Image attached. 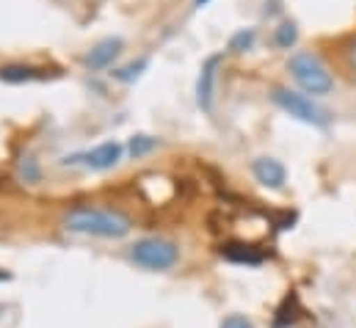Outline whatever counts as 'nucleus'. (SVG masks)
<instances>
[{"mask_svg":"<svg viewBox=\"0 0 356 328\" xmlns=\"http://www.w3.org/2000/svg\"><path fill=\"white\" fill-rule=\"evenodd\" d=\"M130 259L144 270H172L179 262V246L166 238H141L130 246Z\"/></svg>","mask_w":356,"mask_h":328,"instance_id":"obj_3","label":"nucleus"},{"mask_svg":"<svg viewBox=\"0 0 356 328\" xmlns=\"http://www.w3.org/2000/svg\"><path fill=\"white\" fill-rule=\"evenodd\" d=\"M147 67H149V58H138V61H133V64H127L122 69H113V78L119 83H133L136 78H141L147 72Z\"/></svg>","mask_w":356,"mask_h":328,"instance_id":"obj_14","label":"nucleus"},{"mask_svg":"<svg viewBox=\"0 0 356 328\" xmlns=\"http://www.w3.org/2000/svg\"><path fill=\"white\" fill-rule=\"evenodd\" d=\"M124 50V42L119 39V36H108V39H99L94 47H91L89 53H86V67H89L91 72H99V69H108L116 58H119V53Z\"/></svg>","mask_w":356,"mask_h":328,"instance_id":"obj_7","label":"nucleus"},{"mask_svg":"<svg viewBox=\"0 0 356 328\" xmlns=\"http://www.w3.org/2000/svg\"><path fill=\"white\" fill-rule=\"evenodd\" d=\"M221 256L235 265H263L266 262V254L249 243H227V246H221Z\"/></svg>","mask_w":356,"mask_h":328,"instance_id":"obj_9","label":"nucleus"},{"mask_svg":"<svg viewBox=\"0 0 356 328\" xmlns=\"http://www.w3.org/2000/svg\"><path fill=\"white\" fill-rule=\"evenodd\" d=\"M221 328H257L246 315H227L221 320Z\"/></svg>","mask_w":356,"mask_h":328,"instance_id":"obj_17","label":"nucleus"},{"mask_svg":"<svg viewBox=\"0 0 356 328\" xmlns=\"http://www.w3.org/2000/svg\"><path fill=\"white\" fill-rule=\"evenodd\" d=\"M252 174H254V179L260 185H266L270 190H279L287 182V168L279 163L276 158H257L252 163Z\"/></svg>","mask_w":356,"mask_h":328,"instance_id":"obj_8","label":"nucleus"},{"mask_svg":"<svg viewBox=\"0 0 356 328\" xmlns=\"http://www.w3.org/2000/svg\"><path fill=\"white\" fill-rule=\"evenodd\" d=\"M287 69L293 75V81L301 85L304 94L312 97H326L334 88V75L332 69L323 64V58L312 50H298L296 56H290Z\"/></svg>","mask_w":356,"mask_h":328,"instance_id":"obj_2","label":"nucleus"},{"mask_svg":"<svg viewBox=\"0 0 356 328\" xmlns=\"http://www.w3.org/2000/svg\"><path fill=\"white\" fill-rule=\"evenodd\" d=\"M210 0H193V8H202V6H207Z\"/></svg>","mask_w":356,"mask_h":328,"instance_id":"obj_18","label":"nucleus"},{"mask_svg":"<svg viewBox=\"0 0 356 328\" xmlns=\"http://www.w3.org/2000/svg\"><path fill=\"white\" fill-rule=\"evenodd\" d=\"M343 64H346V69H348V78L356 81V33L348 36L346 44H343Z\"/></svg>","mask_w":356,"mask_h":328,"instance_id":"obj_16","label":"nucleus"},{"mask_svg":"<svg viewBox=\"0 0 356 328\" xmlns=\"http://www.w3.org/2000/svg\"><path fill=\"white\" fill-rule=\"evenodd\" d=\"M17 174H19V179H22L25 185L42 182V165H39V161H36L33 155H22V158L17 161Z\"/></svg>","mask_w":356,"mask_h":328,"instance_id":"obj_11","label":"nucleus"},{"mask_svg":"<svg viewBox=\"0 0 356 328\" xmlns=\"http://www.w3.org/2000/svg\"><path fill=\"white\" fill-rule=\"evenodd\" d=\"M161 147V141L158 138H152V136H133L130 138V144H127V152H130V158H147L149 152H155Z\"/></svg>","mask_w":356,"mask_h":328,"instance_id":"obj_12","label":"nucleus"},{"mask_svg":"<svg viewBox=\"0 0 356 328\" xmlns=\"http://www.w3.org/2000/svg\"><path fill=\"white\" fill-rule=\"evenodd\" d=\"M122 155H124V147H122L119 141H105V144L94 147V149H89V152H81V155L67 158L64 163L67 165L81 163V165H86V168H91V171H108V168L119 165Z\"/></svg>","mask_w":356,"mask_h":328,"instance_id":"obj_5","label":"nucleus"},{"mask_svg":"<svg viewBox=\"0 0 356 328\" xmlns=\"http://www.w3.org/2000/svg\"><path fill=\"white\" fill-rule=\"evenodd\" d=\"M61 227L72 235H86V238H102V240H122L133 232V218L124 215L122 210H108V207H91L78 204L64 213Z\"/></svg>","mask_w":356,"mask_h":328,"instance_id":"obj_1","label":"nucleus"},{"mask_svg":"<svg viewBox=\"0 0 356 328\" xmlns=\"http://www.w3.org/2000/svg\"><path fill=\"white\" fill-rule=\"evenodd\" d=\"M218 67H221V56H210L202 64L199 81H196V102L204 113H213V99H216V78H218Z\"/></svg>","mask_w":356,"mask_h":328,"instance_id":"obj_6","label":"nucleus"},{"mask_svg":"<svg viewBox=\"0 0 356 328\" xmlns=\"http://www.w3.org/2000/svg\"><path fill=\"white\" fill-rule=\"evenodd\" d=\"M254 39H257V31L254 28H243V31H238V33H232V39H229V53H249L252 47H254Z\"/></svg>","mask_w":356,"mask_h":328,"instance_id":"obj_13","label":"nucleus"},{"mask_svg":"<svg viewBox=\"0 0 356 328\" xmlns=\"http://www.w3.org/2000/svg\"><path fill=\"white\" fill-rule=\"evenodd\" d=\"M3 315H6V306H3V304H0V320H3Z\"/></svg>","mask_w":356,"mask_h":328,"instance_id":"obj_19","label":"nucleus"},{"mask_svg":"<svg viewBox=\"0 0 356 328\" xmlns=\"http://www.w3.org/2000/svg\"><path fill=\"white\" fill-rule=\"evenodd\" d=\"M44 78V69L39 67H31V64H6L0 67V81L3 83H33V81H42Z\"/></svg>","mask_w":356,"mask_h":328,"instance_id":"obj_10","label":"nucleus"},{"mask_svg":"<svg viewBox=\"0 0 356 328\" xmlns=\"http://www.w3.org/2000/svg\"><path fill=\"white\" fill-rule=\"evenodd\" d=\"M273 102L284 110V113H290L293 119H298V122H304V124H312V127H329V122H332V116L312 99V97H307V94H301V91H290V88H282V85H276L273 88Z\"/></svg>","mask_w":356,"mask_h":328,"instance_id":"obj_4","label":"nucleus"},{"mask_svg":"<svg viewBox=\"0 0 356 328\" xmlns=\"http://www.w3.org/2000/svg\"><path fill=\"white\" fill-rule=\"evenodd\" d=\"M296 39H298V31H296L293 22H282V25L276 28V33H273V44L282 47V50H290V47L296 44Z\"/></svg>","mask_w":356,"mask_h":328,"instance_id":"obj_15","label":"nucleus"}]
</instances>
